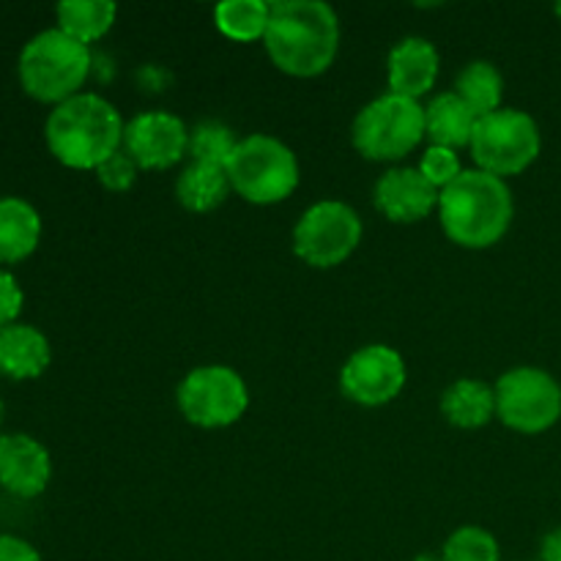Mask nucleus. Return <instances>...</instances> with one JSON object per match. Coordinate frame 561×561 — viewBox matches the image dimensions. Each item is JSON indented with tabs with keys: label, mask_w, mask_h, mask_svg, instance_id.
<instances>
[{
	"label": "nucleus",
	"mask_w": 561,
	"mask_h": 561,
	"mask_svg": "<svg viewBox=\"0 0 561 561\" xmlns=\"http://www.w3.org/2000/svg\"><path fill=\"white\" fill-rule=\"evenodd\" d=\"M22 305H25V296H22L20 283L14 279V274L0 268V329L16 323Z\"/></svg>",
	"instance_id": "cd10ccee"
},
{
	"label": "nucleus",
	"mask_w": 561,
	"mask_h": 561,
	"mask_svg": "<svg viewBox=\"0 0 561 561\" xmlns=\"http://www.w3.org/2000/svg\"><path fill=\"white\" fill-rule=\"evenodd\" d=\"M42 241V217L22 197H0V263L14 266L31 257Z\"/></svg>",
	"instance_id": "f3484780"
},
{
	"label": "nucleus",
	"mask_w": 561,
	"mask_h": 561,
	"mask_svg": "<svg viewBox=\"0 0 561 561\" xmlns=\"http://www.w3.org/2000/svg\"><path fill=\"white\" fill-rule=\"evenodd\" d=\"M405 362L392 345L373 343L354 351L340 370V389L356 405L378 409L403 392Z\"/></svg>",
	"instance_id": "9b49d317"
},
{
	"label": "nucleus",
	"mask_w": 561,
	"mask_h": 561,
	"mask_svg": "<svg viewBox=\"0 0 561 561\" xmlns=\"http://www.w3.org/2000/svg\"><path fill=\"white\" fill-rule=\"evenodd\" d=\"M53 362L49 340L31 323H11L0 329V373L14 381L38 378Z\"/></svg>",
	"instance_id": "dca6fc26"
},
{
	"label": "nucleus",
	"mask_w": 561,
	"mask_h": 561,
	"mask_svg": "<svg viewBox=\"0 0 561 561\" xmlns=\"http://www.w3.org/2000/svg\"><path fill=\"white\" fill-rule=\"evenodd\" d=\"M420 173L425 175V179L431 181L438 192H442V190H447V186L453 184L460 173H463V168H460L458 151H453V148L431 146L425 153H422Z\"/></svg>",
	"instance_id": "a878e982"
},
{
	"label": "nucleus",
	"mask_w": 561,
	"mask_h": 561,
	"mask_svg": "<svg viewBox=\"0 0 561 561\" xmlns=\"http://www.w3.org/2000/svg\"><path fill=\"white\" fill-rule=\"evenodd\" d=\"M124 151L140 170H168L190 151V129L179 115L148 110L126 124Z\"/></svg>",
	"instance_id": "f8f14e48"
},
{
	"label": "nucleus",
	"mask_w": 561,
	"mask_h": 561,
	"mask_svg": "<svg viewBox=\"0 0 561 561\" xmlns=\"http://www.w3.org/2000/svg\"><path fill=\"white\" fill-rule=\"evenodd\" d=\"M442 414L449 425L460 431L485 427L496 416V392L474 378H460L444 389Z\"/></svg>",
	"instance_id": "6ab92c4d"
},
{
	"label": "nucleus",
	"mask_w": 561,
	"mask_h": 561,
	"mask_svg": "<svg viewBox=\"0 0 561 561\" xmlns=\"http://www.w3.org/2000/svg\"><path fill=\"white\" fill-rule=\"evenodd\" d=\"M557 16L561 20V3H557Z\"/></svg>",
	"instance_id": "2f4dec72"
},
{
	"label": "nucleus",
	"mask_w": 561,
	"mask_h": 561,
	"mask_svg": "<svg viewBox=\"0 0 561 561\" xmlns=\"http://www.w3.org/2000/svg\"><path fill=\"white\" fill-rule=\"evenodd\" d=\"M263 44L283 75L318 77L337 58L340 20L321 0H277Z\"/></svg>",
	"instance_id": "f257e3e1"
},
{
	"label": "nucleus",
	"mask_w": 561,
	"mask_h": 561,
	"mask_svg": "<svg viewBox=\"0 0 561 561\" xmlns=\"http://www.w3.org/2000/svg\"><path fill=\"white\" fill-rule=\"evenodd\" d=\"M496 416L515 433H546L561 416V387L540 367H513L499 378Z\"/></svg>",
	"instance_id": "1a4fd4ad"
},
{
	"label": "nucleus",
	"mask_w": 561,
	"mask_h": 561,
	"mask_svg": "<svg viewBox=\"0 0 561 561\" xmlns=\"http://www.w3.org/2000/svg\"><path fill=\"white\" fill-rule=\"evenodd\" d=\"M513 192L499 175L463 170L438 195V219L453 244L488 250L499 244L513 225Z\"/></svg>",
	"instance_id": "f03ea898"
},
{
	"label": "nucleus",
	"mask_w": 561,
	"mask_h": 561,
	"mask_svg": "<svg viewBox=\"0 0 561 561\" xmlns=\"http://www.w3.org/2000/svg\"><path fill=\"white\" fill-rule=\"evenodd\" d=\"M477 115L455 91L438 93L425 107V137L438 148H469L474 135Z\"/></svg>",
	"instance_id": "a211bd4d"
},
{
	"label": "nucleus",
	"mask_w": 561,
	"mask_h": 561,
	"mask_svg": "<svg viewBox=\"0 0 561 561\" xmlns=\"http://www.w3.org/2000/svg\"><path fill=\"white\" fill-rule=\"evenodd\" d=\"M228 170L222 164L190 162L175 179V197L192 214H208L222 206L230 195Z\"/></svg>",
	"instance_id": "aec40b11"
},
{
	"label": "nucleus",
	"mask_w": 561,
	"mask_h": 561,
	"mask_svg": "<svg viewBox=\"0 0 561 561\" xmlns=\"http://www.w3.org/2000/svg\"><path fill=\"white\" fill-rule=\"evenodd\" d=\"M3 411H5L3 409V400H0V422H3Z\"/></svg>",
	"instance_id": "7c9ffc66"
},
{
	"label": "nucleus",
	"mask_w": 561,
	"mask_h": 561,
	"mask_svg": "<svg viewBox=\"0 0 561 561\" xmlns=\"http://www.w3.org/2000/svg\"><path fill=\"white\" fill-rule=\"evenodd\" d=\"M442 561H502V551L491 531L480 526H463L444 542Z\"/></svg>",
	"instance_id": "393cba45"
},
{
	"label": "nucleus",
	"mask_w": 561,
	"mask_h": 561,
	"mask_svg": "<svg viewBox=\"0 0 561 561\" xmlns=\"http://www.w3.org/2000/svg\"><path fill=\"white\" fill-rule=\"evenodd\" d=\"M124 118L99 93H77L49 110L44 140L49 153L71 170H96L124 148Z\"/></svg>",
	"instance_id": "7ed1b4c3"
},
{
	"label": "nucleus",
	"mask_w": 561,
	"mask_h": 561,
	"mask_svg": "<svg viewBox=\"0 0 561 561\" xmlns=\"http://www.w3.org/2000/svg\"><path fill=\"white\" fill-rule=\"evenodd\" d=\"M53 480V460L44 444L27 433L0 436V488L16 499H36Z\"/></svg>",
	"instance_id": "ddd939ff"
},
{
	"label": "nucleus",
	"mask_w": 561,
	"mask_h": 561,
	"mask_svg": "<svg viewBox=\"0 0 561 561\" xmlns=\"http://www.w3.org/2000/svg\"><path fill=\"white\" fill-rule=\"evenodd\" d=\"M230 190L252 206H274L299 186L301 170L296 153L272 135H250L239 140L225 164Z\"/></svg>",
	"instance_id": "39448f33"
},
{
	"label": "nucleus",
	"mask_w": 561,
	"mask_h": 561,
	"mask_svg": "<svg viewBox=\"0 0 561 561\" xmlns=\"http://www.w3.org/2000/svg\"><path fill=\"white\" fill-rule=\"evenodd\" d=\"M272 3L263 0H225L214 9L217 31L230 42H257L266 36Z\"/></svg>",
	"instance_id": "5701e85b"
},
{
	"label": "nucleus",
	"mask_w": 561,
	"mask_h": 561,
	"mask_svg": "<svg viewBox=\"0 0 561 561\" xmlns=\"http://www.w3.org/2000/svg\"><path fill=\"white\" fill-rule=\"evenodd\" d=\"M115 14H118V9L107 0H64L55 9L58 31H64L75 42L85 44V47L99 42L113 27Z\"/></svg>",
	"instance_id": "412c9836"
},
{
	"label": "nucleus",
	"mask_w": 561,
	"mask_h": 561,
	"mask_svg": "<svg viewBox=\"0 0 561 561\" xmlns=\"http://www.w3.org/2000/svg\"><path fill=\"white\" fill-rule=\"evenodd\" d=\"M351 137L370 162H398L425 140V107L414 99L383 93L359 110Z\"/></svg>",
	"instance_id": "423d86ee"
},
{
	"label": "nucleus",
	"mask_w": 561,
	"mask_h": 561,
	"mask_svg": "<svg viewBox=\"0 0 561 561\" xmlns=\"http://www.w3.org/2000/svg\"><path fill=\"white\" fill-rule=\"evenodd\" d=\"M438 58L436 47L422 36H409L389 53V93L414 99L431 93L438 80Z\"/></svg>",
	"instance_id": "2eb2a0df"
},
{
	"label": "nucleus",
	"mask_w": 561,
	"mask_h": 561,
	"mask_svg": "<svg viewBox=\"0 0 561 561\" xmlns=\"http://www.w3.org/2000/svg\"><path fill=\"white\" fill-rule=\"evenodd\" d=\"M93 173H96V181L107 192H129L131 186H135L140 168H137L135 159L121 148V151H115L113 157L104 159Z\"/></svg>",
	"instance_id": "bb28decb"
},
{
	"label": "nucleus",
	"mask_w": 561,
	"mask_h": 561,
	"mask_svg": "<svg viewBox=\"0 0 561 561\" xmlns=\"http://www.w3.org/2000/svg\"><path fill=\"white\" fill-rule=\"evenodd\" d=\"M455 93L474 110L477 118L496 113L504 96L502 71L488 60H471L455 80Z\"/></svg>",
	"instance_id": "4be33fe9"
},
{
	"label": "nucleus",
	"mask_w": 561,
	"mask_h": 561,
	"mask_svg": "<svg viewBox=\"0 0 561 561\" xmlns=\"http://www.w3.org/2000/svg\"><path fill=\"white\" fill-rule=\"evenodd\" d=\"M540 559L542 561H561V526L553 529L551 535H546L540 546Z\"/></svg>",
	"instance_id": "c756f323"
},
{
	"label": "nucleus",
	"mask_w": 561,
	"mask_h": 561,
	"mask_svg": "<svg viewBox=\"0 0 561 561\" xmlns=\"http://www.w3.org/2000/svg\"><path fill=\"white\" fill-rule=\"evenodd\" d=\"M362 241V219L348 203L321 201L307 208L294 228V252L312 268L348 261Z\"/></svg>",
	"instance_id": "9d476101"
},
{
	"label": "nucleus",
	"mask_w": 561,
	"mask_h": 561,
	"mask_svg": "<svg viewBox=\"0 0 561 561\" xmlns=\"http://www.w3.org/2000/svg\"><path fill=\"white\" fill-rule=\"evenodd\" d=\"M442 192L420 173V168H392L378 179L376 208L398 225L427 219L438 208Z\"/></svg>",
	"instance_id": "4468645a"
},
{
	"label": "nucleus",
	"mask_w": 561,
	"mask_h": 561,
	"mask_svg": "<svg viewBox=\"0 0 561 561\" xmlns=\"http://www.w3.org/2000/svg\"><path fill=\"white\" fill-rule=\"evenodd\" d=\"M93 55L85 44L75 42L58 27L36 33L22 47L16 75L22 91L42 104H64L66 99L82 93V85L91 77Z\"/></svg>",
	"instance_id": "20e7f679"
},
{
	"label": "nucleus",
	"mask_w": 561,
	"mask_h": 561,
	"mask_svg": "<svg viewBox=\"0 0 561 561\" xmlns=\"http://www.w3.org/2000/svg\"><path fill=\"white\" fill-rule=\"evenodd\" d=\"M0 561H42L36 548L14 535H0Z\"/></svg>",
	"instance_id": "c85d7f7f"
},
{
	"label": "nucleus",
	"mask_w": 561,
	"mask_h": 561,
	"mask_svg": "<svg viewBox=\"0 0 561 561\" xmlns=\"http://www.w3.org/2000/svg\"><path fill=\"white\" fill-rule=\"evenodd\" d=\"M471 157L477 170L499 175H518L540 157V126L524 110H496L482 115L471 135Z\"/></svg>",
	"instance_id": "0eeeda50"
},
{
	"label": "nucleus",
	"mask_w": 561,
	"mask_h": 561,
	"mask_svg": "<svg viewBox=\"0 0 561 561\" xmlns=\"http://www.w3.org/2000/svg\"><path fill=\"white\" fill-rule=\"evenodd\" d=\"M175 403L190 425L203 431L230 427L250 409V389L244 378L225 365H203L184 376Z\"/></svg>",
	"instance_id": "6e6552de"
},
{
	"label": "nucleus",
	"mask_w": 561,
	"mask_h": 561,
	"mask_svg": "<svg viewBox=\"0 0 561 561\" xmlns=\"http://www.w3.org/2000/svg\"><path fill=\"white\" fill-rule=\"evenodd\" d=\"M236 140L233 129L219 121H203L195 129H190V151L186 157H192V162H206V164H228V159L233 157Z\"/></svg>",
	"instance_id": "b1692460"
}]
</instances>
